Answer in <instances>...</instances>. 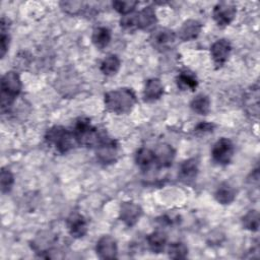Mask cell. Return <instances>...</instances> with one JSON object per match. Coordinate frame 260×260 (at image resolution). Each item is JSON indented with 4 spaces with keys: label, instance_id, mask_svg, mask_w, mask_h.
I'll use <instances>...</instances> for the list:
<instances>
[{
    "label": "cell",
    "instance_id": "1",
    "mask_svg": "<svg viewBox=\"0 0 260 260\" xmlns=\"http://www.w3.org/2000/svg\"><path fill=\"white\" fill-rule=\"evenodd\" d=\"M137 102L136 94L132 88L121 87L105 93L104 103L108 112L116 115L128 114Z\"/></svg>",
    "mask_w": 260,
    "mask_h": 260
},
{
    "label": "cell",
    "instance_id": "2",
    "mask_svg": "<svg viewBox=\"0 0 260 260\" xmlns=\"http://www.w3.org/2000/svg\"><path fill=\"white\" fill-rule=\"evenodd\" d=\"M72 133L77 144L87 147H96L108 137L107 132L92 126L90 120L85 117H80L75 121Z\"/></svg>",
    "mask_w": 260,
    "mask_h": 260
},
{
    "label": "cell",
    "instance_id": "3",
    "mask_svg": "<svg viewBox=\"0 0 260 260\" xmlns=\"http://www.w3.org/2000/svg\"><path fill=\"white\" fill-rule=\"evenodd\" d=\"M22 88L20 76L16 71H7L1 77V112L4 114L8 112L15 98L19 95Z\"/></svg>",
    "mask_w": 260,
    "mask_h": 260
},
{
    "label": "cell",
    "instance_id": "4",
    "mask_svg": "<svg viewBox=\"0 0 260 260\" xmlns=\"http://www.w3.org/2000/svg\"><path fill=\"white\" fill-rule=\"evenodd\" d=\"M45 140L60 153L70 151L77 144L72 131L61 125H54L49 128L45 134Z\"/></svg>",
    "mask_w": 260,
    "mask_h": 260
},
{
    "label": "cell",
    "instance_id": "5",
    "mask_svg": "<svg viewBox=\"0 0 260 260\" xmlns=\"http://www.w3.org/2000/svg\"><path fill=\"white\" fill-rule=\"evenodd\" d=\"M235 154V146L231 139L226 137L219 138L212 146L211 157L218 166H226L231 164Z\"/></svg>",
    "mask_w": 260,
    "mask_h": 260
},
{
    "label": "cell",
    "instance_id": "6",
    "mask_svg": "<svg viewBox=\"0 0 260 260\" xmlns=\"http://www.w3.org/2000/svg\"><path fill=\"white\" fill-rule=\"evenodd\" d=\"M95 155L98 160L104 165L114 164L119 157L118 142L108 136L95 147Z\"/></svg>",
    "mask_w": 260,
    "mask_h": 260
},
{
    "label": "cell",
    "instance_id": "7",
    "mask_svg": "<svg viewBox=\"0 0 260 260\" xmlns=\"http://www.w3.org/2000/svg\"><path fill=\"white\" fill-rule=\"evenodd\" d=\"M237 14V7L233 2L222 1L217 3L212 10V17L220 27L228 26L233 22Z\"/></svg>",
    "mask_w": 260,
    "mask_h": 260
},
{
    "label": "cell",
    "instance_id": "8",
    "mask_svg": "<svg viewBox=\"0 0 260 260\" xmlns=\"http://www.w3.org/2000/svg\"><path fill=\"white\" fill-rule=\"evenodd\" d=\"M142 213L143 210L139 204L133 201H124L120 205L119 218L124 222L125 225L132 228L139 221Z\"/></svg>",
    "mask_w": 260,
    "mask_h": 260
},
{
    "label": "cell",
    "instance_id": "9",
    "mask_svg": "<svg viewBox=\"0 0 260 260\" xmlns=\"http://www.w3.org/2000/svg\"><path fill=\"white\" fill-rule=\"evenodd\" d=\"M176 39L177 35L174 30L167 27H159L151 34L149 40L153 48L165 51L172 48L176 42Z\"/></svg>",
    "mask_w": 260,
    "mask_h": 260
},
{
    "label": "cell",
    "instance_id": "10",
    "mask_svg": "<svg viewBox=\"0 0 260 260\" xmlns=\"http://www.w3.org/2000/svg\"><path fill=\"white\" fill-rule=\"evenodd\" d=\"M232 52V45L230 41L220 39L215 41L210 47V55L216 68H220L225 64Z\"/></svg>",
    "mask_w": 260,
    "mask_h": 260
},
{
    "label": "cell",
    "instance_id": "11",
    "mask_svg": "<svg viewBox=\"0 0 260 260\" xmlns=\"http://www.w3.org/2000/svg\"><path fill=\"white\" fill-rule=\"evenodd\" d=\"M56 242V236L53 235L49 231H42L35 237L31 241V249L39 253L41 256H45L49 258V253H52L53 246Z\"/></svg>",
    "mask_w": 260,
    "mask_h": 260
},
{
    "label": "cell",
    "instance_id": "12",
    "mask_svg": "<svg viewBox=\"0 0 260 260\" xmlns=\"http://www.w3.org/2000/svg\"><path fill=\"white\" fill-rule=\"evenodd\" d=\"M96 255L101 259H114L118 255L117 241L110 235L102 236L95 245Z\"/></svg>",
    "mask_w": 260,
    "mask_h": 260
},
{
    "label": "cell",
    "instance_id": "13",
    "mask_svg": "<svg viewBox=\"0 0 260 260\" xmlns=\"http://www.w3.org/2000/svg\"><path fill=\"white\" fill-rule=\"evenodd\" d=\"M66 225L69 234L75 238L80 239L87 233V220L79 212H72L66 219Z\"/></svg>",
    "mask_w": 260,
    "mask_h": 260
},
{
    "label": "cell",
    "instance_id": "14",
    "mask_svg": "<svg viewBox=\"0 0 260 260\" xmlns=\"http://www.w3.org/2000/svg\"><path fill=\"white\" fill-rule=\"evenodd\" d=\"M133 20L135 29H146L156 23V12L153 6L148 5L143 7L138 12H133Z\"/></svg>",
    "mask_w": 260,
    "mask_h": 260
},
{
    "label": "cell",
    "instance_id": "15",
    "mask_svg": "<svg viewBox=\"0 0 260 260\" xmlns=\"http://www.w3.org/2000/svg\"><path fill=\"white\" fill-rule=\"evenodd\" d=\"M202 29V24L196 19L185 20L178 30L177 37L183 42H189L197 39Z\"/></svg>",
    "mask_w": 260,
    "mask_h": 260
},
{
    "label": "cell",
    "instance_id": "16",
    "mask_svg": "<svg viewBox=\"0 0 260 260\" xmlns=\"http://www.w3.org/2000/svg\"><path fill=\"white\" fill-rule=\"evenodd\" d=\"M154 151L155 156V165L157 168H169L172 166L175 156H176V150L173 148L172 145L162 143L159 144Z\"/></svg>",
    "mask_w": 260,
    "mask_h": 260
},
{
    "label": "cell",
    "instance_id": "17",
    "mask_svg": "<svg viewBox=\"0 0 260 260\" xmlns=\"http://www.w3.org/2000/svg\"><path fill=\"white\" fill-rule=\"evenodd\" d=\"M164 84L160 79L152 77L146 80L143 89V100L147 103L158 101L164 95Z\"/></svg>",
    "mask_w": 260,
    "mask_h": 260
},
{
    "label": "cell",
    "instance_id": "18",
    "mask_svg": "<svg viewBox=\"0 0 260 260\" xmlns=\"http://www.w3.org/2000/svg\"><path fill=\"white\" fill-rule=\"evenodd\" d=\"M244 106L248 115L252 118H258L259 115V86L252 85L245 94Z\"/></svg>",
    "mask_w": 260,
    "mask_h": 260
},
{
    "label": "cell",
    "instance_id": "19",
    "mask_svg": "<svg viewBox=\"0 0 260 260\" xmlns=\"http://www.w3.org/2000/svg\"><path fill=\"white\" fill-rule=\"evenodd\" d=\"M237 197V190L228 182H222L218 185L214 192L215 200L222 205H229L234 202Z\"/></svg>",
    "mask_w": 260,
    "mask_h": 260
},
{
    "label": "cell",
    "instance_id": "20",
    "mask_svg": "<svg viewBox=\"0 0 260 260\" xmlns=\"http://www.w3.org/2000/svg\"><path fill=\"white\" fill-rule=\"evenodd\" d=\"M199 162L196 158H188L184 160L179 170V177L184 183L192 182L198 175Z\"/></svg>",
    "mask_w": 260,
    "mask_h": 260
},
{
    "label": "cell",
    "instance_id": "21",
    "mask_svg": "<svg viewBox=\"0 0 260 260\" xmlns=\"http://www.w3.org/2000/svg\"><path fill=\"white\" fill-rule=\"evenodd\" d=\"M176 83L181 90L194 91L198 86V78L194 72L185 69L182 70L176 77Z\"/></svg>",
    "mask_w": 260,
    "mask_h": 260
},
{
    "label": "cell",
    "instance_id": "22",
    "mask_svg": "<svg viewBox=\"0 0 260 260\" xmlns=\"http://www.w3.org/2000/svg\"><path fill=\"white\" fill-rule=\"evenodd\" d=\"M146 242H147L149 250L152 253L159 254V253L164 252V250L167 246L168 236L162 231H154L147 236Z\"/></svg>",
    "mask_w": 260,
    "mask_h": 260
},
{
    "label": "cell",
    "instance_id": "23",
    "mask_svg": "<svg viewBox=\"0 0 260 260\" xmlns=\"http://www.w3.org/2000/svg\"><path fill=\"white\" fill-rule=\"evenodd\" d=\"M112 40V32L106 26H99L95 27L91 35V42L93 46L99 49L103 50L110 44Z\"/></svg>",
    "mask_w": 260,
    "mask_h": 260
},
{
    "label": "cell",
    "instance_id": "24",
    "mask_svg": "<svg viewBox=\"0 0 260 260\" xmlns=\"http://www.w3.org/2000/svg\"><path fill=\"white\" fill-rule=\"evenodd\" d=\"M135 162L141 170H148L155 165L154 151L147 147L139 148L135 153Z\"/></svg>",
    "mask_w": 260,
    "mask_h": 260
},
{
    "label": "cell",
    "instance_id": "25",
    "mask_svg": "<svg viewBox=\"0 0 260 260\" xmlns=\"http://www.w3.org/2000/svg\"><path fill=\"white\" fill-rule=\"evenodd\" d=\"M121 67V60L115 54L108 55L101 63L100 69L106 76H114L118 73Z\"/></svg>",
    "mask_w": 260,
    "mask_h": 260
},
{
    "label": "cell",
    "instance_id": "26",
    "mask_svg": "<svg viewBox=\"0 0 260 260\" xmlns=\"http://www.w3.org/2000/svg\"><path fill=\"white\" fill-rule=\"evenodd\" d=\"M210 99L204 93H199L190 102L191 110L198 115H207L210 111Z\"/></svg>",
    "mask_w": 260,
    "mask_h": 260
},
{
    "label": "cell",
    "instance_id": "27",
    "mask_svg": "<svg viewBox=\"0 0 260 260\" xmlns=\"http://www.w3.org/2000/svg\"><path fill=\"white\" fill-rule=\"evenodd\" d=\"M0 57L4 58L9 45H10V36L8 32V20L5 17L1 18V24H0Z\"/></svg>",
    "mask_w": 260,
    "mask_h": 260
},
{
    "label": "cell",
    "instance_id": "28",
    "mask_svg": "<svg viewBox=\"0 0 260 260\" xmlns=\"http://www.w3.org/2000/svg\"><path fill=\"white\" fill-rule=\"evenodd\" d=\"M242 224L246 230H248L250 232H258L259 224H260L259 212L255 209L249 210L242 217Z\"/></svg>",
    "mask_w": 260,
    "mask_h": 260
},
{
    "label": "cell",
    "instance_id": "29",
    "mask_svg": "<svg viewBox=\"0 0 260 260\" xmlns=\"http://www.w3.org/2000/svg\"><path fill=\"white\" fill-rule=\"evenodd\" d=\"M188 251V247L183 242H174L168 248V255L172 259H185Z\"/></svg>",
    "mask_w": 260,
    "mask_h": 260
},
{
    "label": "cell",
    "instance_id": "30",
    "mask_svg": "<svg viewBox=\"0 0 260 260\" xmlns=\"http://www.w3.org/2000/svg\"><path fill=\"white\" fill-rule=\"evenodd\" d=\"M113 8L120 14L124 15H128L130 13H133L136 6L138 5V1H134V0H125V1H121V0H116L113 1L112 3Z\"/></svg>",
    "mask_w": 260,
    "mask_h": 260
},
{
    "label": "cell",
    "instance_id": "31",
    "mask_svg": "<svg viewBox=\"0 0 260 260\" xmlns=\"http://www.w3.org/2000/svg\"><path fill=\"white\" fill-rule=\"evenodd\" d=\"M14 184V176L12 172L7 168H2L0 175V188L1 192L8 193L12 189Z\"/></svg>",
    "mask_w": 260,
    "mask_h": 260
},
{
    "label": "cell",
    "instance_id": "32",
    "mask_svg": "<svg viewBox=\"0 0 260 260\" xmlns=\"http://www.w3.org/2000/svg\"><path fill=\"white\" fill-rule=\"evenodd\" d=\"M60 7L64 12L70 15H76L84 8L83 2L81 1H62L60 2Z\"/></svg>",
    "mask_w": 260,
    "mask_h": 260
},
{
    "label": "cell",
    "instance_id": "33",
    "mask_svg": "<svg viewBox=\"0 0 260 260\" xmlns=\"http://www.w3.org/2000/svg\"><path fill=\"white\" fill-rule=\"evenodd\" d=\"M215 128V125L213 123H210V122H200L199 124L196 125L194 131L196 134L198 135H204V134H207V133H211Z\"/></svg>",
    "mask_w": 260,
    "mask_h": 260
}]
</instances>
